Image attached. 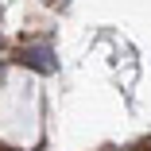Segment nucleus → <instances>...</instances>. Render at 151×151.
Returning <instances> with one entry per match:
<instances>
[{"label": "nucleus", "instance_id": "obj_1", "mask_svg": "<svg viewBox=\"0 0 151 151\" xmlns=\"http://www.w3.org/2000/svg\"><path fill=\"white\" fill-rule=\"evenodd\" d=\"M23 62L35 66L39 74H50V70H54V54H50V47H27V50H23Z\"/></svg>", "mask_w": 151, "mask_h": 151}]
</instances>
